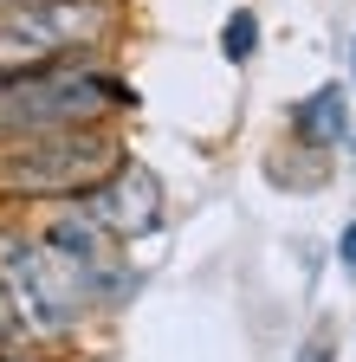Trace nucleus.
Instances as JSON below:
<instances>
[{
	"label": "nucleus",
	"mask_w": 356,
	"mask_h": 362,
	"mask_svg": "<svg viewBox=\"0 0 356 362\" xmlns=\"http://www.w3.org/2000/svg\"><path fill=\"white\" fill-rule=\"evenodd\" d=\"M117 104H130V84L104 71H52V78H13L0 90V123L52 129V123H91Z\"/></svg>",
	"instance_id": "f257e3e1"
},
{
	"label": "nucleus",
	"mask_w": 356,
	"mask_h": 362,
	"mask_svg": "<svg viewBox=\"0 0 356 362\" xmlns=\"http://www.w3.org/2000/svg\"><path fill=\"white\" fill-rule=\"evenodd\" d=\"M0 272H7L13 304L33 317L39 330H65L78 317V272L52 246H26V240H0Z\"/></svg>",
	"instance_id": "f03ea898"
},
{
	"label": "nucleus",
	"mask_w": 356,
	"mask_h": 362,
	"mask_svg": "<svg viewBox=\"0 0 356 362\" xmlns=\"http://www.w3.org/2000/svg\"><path fill=\"white\" fill-rule=\"evenodd\" d=\"M110 7L98 0H26V7H0V45H26V52H59V45L98 39Z\"/></svg>",
	"instance_id": "7ed1b4c3"
},
{
	"label": "nucleus",
	"mask_w": 356,
	"mask_h": 362,
	"mask_svg": "<svg viewBox=\"0 0 356 362\" xmlns=\"http://www.w3.org/2000/svg\"><path fill=\"white\" fill-rule=\"evenodd\" d=\"M84 220L104 226V233H117V240H143V233L162 226V181L143 162H123L104 188L84 194Z\"/></svg>",
	"instance_id": "20e7f679"
},
{
	"label": "nucleus",
	"mask_w": 356,
	"mask_h": 362,
	"mask_svg": "<svg viewBox=\"0 0 356 362\" xmlns=\"http://www.w3.org/2000/svg\"><path fill=\"white\" fill-rule=\"evenodd\" d=\"M104 162H110L104 143H65V149L52 143V149H39V156L7 162V175L20 181V194H59V188H84Z\"/></svg>",
	"instance_id": "39448f33"
},
{
	"label": "nucleus",
	"mask_w": 356,
	"mask_h": 362,
	"mask_svg": "<svg viewBox=\"0 0 356 362\" xmlns=\"http://www.w3.org/2000/svg\"><path fill=\"white\" fill-rule=\"evenodd\" d=\"M292 129L304 136L311 149H337L343 136H350V98H343V84H318V90L292 110Z\"/></svg>",
	"instance_id": "423d86ee"
},
{
	"label": "nucleus",
	"mask_w": 356,
	"mask_h": 362,
	"mask_svg": "<svg viewBox=\"0 0 356 362\" xmlns=\"http://www.w3.org/2000/svg\"><path fill=\"white\" fill-rule=\"evenodd\" d=\"M253 45H259V20L240 7V13H227V26H220V52H227L234 65H246L253 59Z\"/></svg>",
	"instance_id": "0eeeda50"
},
{
	"label": "nucleus",
	"mask_w": 356,
	"mask_h": 362,
	"mask_svg": "<svg viewBox=\"0 0 356 362\" xmlns=\"http://www.w3.org/2000/svg\"><path fill=\"white\" fill-rule=\"evenodd\" d=\"M337 252H343V265H350V272H356V220H350V226H343V246H337Z\"/></svg>",
	"instance_id": "6e6552de"
},
{
	"label": "nucleus",
	"mask_w": 356,
	"mask_h": 362,
	"mask_svg": "<svg viewBox=\"0 0 356 362\" xmlns=\"http://www.w3.org/2000/svg\"><path fill=\"white\" fill-rule=\"evenodd\" d=\"M298 362H331V349H324V343H311V349H304Z\"/></svg>",
	"instance_id": "1a4fd4ad"
},
{
	"label": "nucleus",
	"mask_w": 356,
	"mask_h": 362,
	"mask_svg": "<svg viewBox=\"0 0 356 362\" xmlns=\"http://www.w3.org/2000/svg\"><path fill=\"white\" fill-rule=\"evenodd\" d=\"M0 324H13V298L7 291H0Z\"/></svg>",
	"instance_id": "9d476101"
},
{
	"label": "nucleus",
	"mask_w": 356,
	"mask_h": 362,
	"mask_svg": "<svg viewBox=\"0 0 356 362\" xmlns=\"http://www.w3.org/2000/svg\"><path fill=\"white\" fill-rule=\"evenodd\" d=\"M343 143H350V162H356V129H350V136H343Z\"/></svg>",
	"instance_id": "9b49d317"
},
{
	"label": "nucleus",
	"mask_w": 356,
	"mask_h": 362,
	"mask_svg": "<svg viewBox=\"0 0 356 362\" xmlns=\"http://www.w3.org/2000/svg\"><path fill=\"white\" fill-rule=\"evenodd\" d=\"M0 7H26V0H0Z\"/></svg>",
	"instance_id": "f8f14e48"
},
{
	"label": "nucleus",
	"mask_w": 356,
	"mask_h": 362,
	"mask_svg": "<svg viewBox=\"0 0 356 362\" xmlns=\"http://www.w3.org/2000/svg\"><path fill=\"white\" fill-rule=\"evenodd\" d=\"M350 78H356V52H350Z\"/></svg>",
	"instance_id": "ddd939ff"
}]
</instances>
